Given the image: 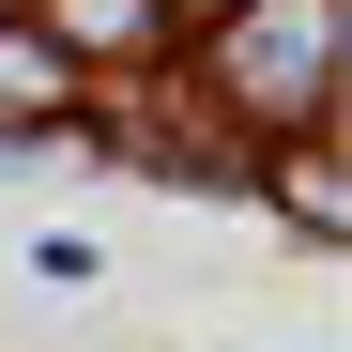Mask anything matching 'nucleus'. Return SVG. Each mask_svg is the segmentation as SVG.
I'll return each instance as SVG.
<instances>
[{
  "instance_id": "f257e3e1",
  "label": "nucleus",
  "mask_w": 352,
  "mask_h": 352,
  "mask_svg": "<svg viewBox=\"0 0 352 352\" xmlns=\"http://www.w3.org/2000/svg\"><path fill=\"white\" fill-rule=\"evenodd\" d=\"M230 77L276 92L261 123H322V107H337V0H276V31L245 16V31H230Z\"/></svg>"
},
{
  "instance_id": "f03ea898",
  "label": "nucleus",
  "mask_w": 352,
  "mask_h": 352,
  "mask_svg": "<svg viewBox=\"0 0 352 352\" xmlns=\"http://www.w3.org/2000/svg\"><path fill=\"white\" fill-rule=\"evenodd\" d=\"M138 16H153V0H62V31H77V46H107V31H138Z\"/></svg>"
}]
</instances>
